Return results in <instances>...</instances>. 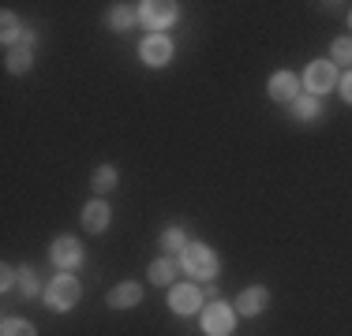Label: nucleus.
<instances>
[{
  "label": "nucleus",
  "instance_id": "nucleus-5",
  "mask_svg": "<svg viewBox=\"0 0 352 336\" xmlns=\"http://www.w3.org/2000/svg\"><path fill=\"white\" fill-rule=\"evenodd\" d=\"M139 19L154 34H165V27H173L180 19V8L169 4V0H146V4H139Z\"/></svg>",
  "mask_w": 352,
  "mask_h": 336
},
{
  "label": "nucleus",
  "instance_id": "nucleus-23",
  "mask_svg": "<svg viewBox=\"0 0 352 336\" xmlns=\"http://www.w3.org/2000/svg\"><path fill=\"white\" fill-rule=\"evenodd\" d=\"M15 284H19V269L4 265V269H0V291H12Z\"/></svg>",
  "mask_w": 352,
  "mask_h": 336
},
{
  "label": "nucleus",
  "instance_id": "nucleus-10",
  "mask_svg": "<svg viewBox=\"0 0 352 336\" xmlns=\"http://www.w3.org/2000/svg\"><path fill=\"white\" fill-rule=\"evenodd\" d=\"M266 94L278 101V105H292L300 97V79L292 71H274L270 82H266Z\"/></svg>",
  "mask_w": 352,
  "mask_h": 336
},
{
  "label": "nucleus",
  "instance_id": "nucleus-6",
  "mask_svg": "<svg viewBox=\"0 0 352 336\" xmlns=\"http://www.w3.org/2000/svg\"><path fill=\"white\" fill-rule=\"evenodd\" d=\"M169 310L176 317H191L203 310V291L195 284H173L169 288Z\"/></svg>",
  "mask_w": 352,
  "mask_h": 336
},
{
  "label": "nucleus",
  "instance_id": "nucleus-7",
  "mask_svg": "<svg viewBox=\"0 0 352 336\" xmlns=\"http://www.w3.org/2000/svg\"><path fill=\"white\" fill-rule=\"evenodd\" d=\"M49 258H53V265L60 269V273H72L75 265H82V243L75 239V235H60V239H53V247H49Z\"/></svg>",
  "mask_w": 352,
  "mask_h": 336
},
{
  "label": "nucleus",
  "instance_id": "nucleus-2",
  "mask_svg": "<svg viewBox=\"0 0 352 336\" xmlns=\"http://www.w3.org/2000/svg\"><path fill=\"white\" fill-rule=\"evenodd\" d=\"M79 296H82V288L72 273H60L45 284V307L56 310V314H68L75 302H79Z\"/></svg>",
  "mask_w": 352,
  "mask_h": 336
},
{
  "label": "nucleus",
  "instance_id": "nucleus-8",
  "mask_svg": "<svg viewBox=\"0 0 352 336\" xmlns=\"http://www.w3.org/2000/svg\"><path fill=\"white\" fill-rule=\"evenodd\" d=\"M139 60L146 67H165L173 60V38H165V34H150V38H142Z\"/></svg>",
  "mask_w": 352,
  "mask_h": 336
},
{
  "label": "nucleus",
  "instance_id": "nucleus-14",
  "mask_svg": "<svg viewBox=\"0 0 352 336\" xmlns=\"http://www.w3.org/2000/svg\"><path fill=\"white\" fill-rule=\"evenodd\" d=\"M135 23H139V8H135V4H113V8L105 12V27H109V30L128 34Z\"/></svg>",
  "mask_w": 352,
  "mask_h": 336
},
{
  "label": "nucleus",
  "instance_id": "nucleus-18",
  "mask_svg": "<svg viewBox=\"0 0 352 336\" xmlns=\"http://www.w3.org/2000/svg\"><path fill=\"white\" fill-rule=\"evenodd\" d=\"M116 183H120V172L113 165H102L90 180V187H94V195H109V191H116Z\"/></svg>",
  "mask_w": 352,
  "mask_h": 336
},
{
  "label": "nucleus",
  "instance_id": "nucleus-20",
  "mask_svg": "<svg viewBox=\"0 0 352 336\" xmlns=\"http://www.w3.org/2000/svg\"><path fill=\"white\" fill-rule=\"evenodd\" d=\"M330 60H333V67H349L352 71V38H333Z\"/></svg>",
  "mask_w": 352,
  "mask_h": 336
},
{
  "label": "nucleus",
  "instance_id": "nucleus-21",
  "mask_svg": "<svg viewBox=\"0 0 352 336\" xmlns=\"http://www.w3.org/2000/svg\"><path fill=\"white\" fill-rule=\"evenodd\" d=\"M0 336H38V329L27 317H4L0 322Z\"/></svg>",
  "mask_w": 352,
  "mask_h": 336
},
{
  "label": "nucleus",
  "instance_id": "nucleus-17",
  "mask_svg": "<svg viewBox=\"0 0 352 336\" xmlns=\"http://www.w3.org/2000/svg\"><path fill=\"white\" fill-rule=\"evenodd\" d=\"M157 247H162L169 258H173V254H184V247H188V232H184V228H176V224H173V228H165V232H162Z\"/></svg>",
  "mask_w": 352,
  "mask_h": 336
},
{
  "label": "nucleus",
  "instance_id": "nucleus-4",
  "mask_svg": "<svg viewBox=\"0 0 352 336\" xmlns=\"http://www.w3.org/2000/svg\"><path fill=\"white\" fill-rule=\"evenodd\" d=\"M338 82H341V75H338V67H333V60H311V64H307V71H304L307 94L322 97V94H330Z\"/></svg>",
  "mask_w": 352,
  "mask_h": 336
},
{
  "label": "nucleus",
  "instance_id": "nucleus-22",
  "mask_svg": "<svg viewBox=\"0 0 352 336\" xmlns=\"http://www.w3.org/2000/svg\"><path fill=\"white\" fill-rule=\"evenodd\" d=\"M19 288H23V296H27V299L45 296V291H41V284H38V273H34L30 265H23V269H19Z\"/></svg>",
  "mask_w": 352,
  "mask_h": 336
},
{
  "label": "nucleus",
  "instance_id": "nucleus-1",
  "mask_svg": "<svg viewBox=\"0 0 352 336\" xmlns=\"http://www.w3.org/2000/svg\"><path fill=\"white\" fill-rule=\"evenodd\" d=\"M217 265H221V262H217L214 247H206V243H188L184 254H180V269L188 276H195V280H203V284H214Z\"/></svg>",
  "mask_w": 352,
  "mask_h": 336
},
{
  "label": "nucleus",
  "instance_id": "nucleus-12",
  "mask_svg": "<svg viewBox=\"0 0 352 336\" xmlns=\"http://www.w3.org/2000/svg\"><path fill=\"white\" fill-rule=\"evenodd\" d=\"M105 302H109L113 310H131V307H139V302H142V284H135V280L116 284V288L105 296Z\"/></svg>",
  "mask_w": 352,
  "mask_h": 336
},
{
  "label": "nucleus",
  "instance_id": "nucleus-16",
  "mask_svg": "<svg viewBox=\"0 0 352 336\" xmlns=\"http://www.w3.org/2000/svg\"><path fill=\"white\" fill-rule=\"evenodd\" d=\"M146 276H150V284L154 288H173V276H176V262L169 254H162V258H154L146 269Z\"/></svg>",
  "mask_w": 352,
  "mask_h": 336
},
{
  "label": "nucleus",
  "instance_id": "nucleus-13",
  "mask_svg": "<svg viewBox=\"0 0 352 336\" xmlns=\"http://www.w3.org/2000/svg\"><path fill=\"white\" fill-rule=\"evenodd\" d=\"M4 64L12 75H27L30 67H34V45H27V41H19V45L4 49Z\"/></svg>",
  "mask_w": 352,
  "mask_h": 336
},
{
  "label": "nucleus",
  "instance_id": "nucleus-25",
  "mask_svg": "<svg viewBox=\"0 0 352 336\" xmlns=\"http://www.w3.org/2000/svg\"><path fill=\"white\" fill-rule=\"evenodd\" d=\"M349 27H352V12H349Z\"/></svg>",
  "mask_w": 352,
  "mask_h": 336
},
{
  "label": "nucleus",
  "instance_id": "nucleus-19",
  "mask_svg": "<svg viewBox=\"0 0 352 336\" xmlns=\"http://www.w3.org/2000/svg\"><path fill=\"white\" fill-rule=\"evenodd\" d=\"M23 30H27V27H19V19H15V12H4V15H0V34H4V49L19 45Z\"/></svg>",
  "mask_w": 352,
  "mask_h": 336
},
{
  "label": "nucleus",
  "instance_id": "nucleus-3",
  "mask_svg": "<svg viewBox=\"0 0 352 336\" xmlns=\"http://www.w3.org/2000/svg\"><path fill=\"white\" fill-rule=\"evenodd\" d=\"M236 322H240L236 307H229V302H221V299H214L210 307H203V333L206 336H232Z\"/></svg>",
  "mask_w": 352,
  "mask_h": 336
},
{
  "label": "nucleus",
  "instance_id": "nucleus-15",
  "mask_svg": "<svg viewBox=\"0 0 352 336\" xmlns=\"http://www.w3.org/2000/svg\"><path fill=\"white\" fill-rule=\"evenodd\" d=\"M289 112H292V120L311 123V120H318V116H322V97H315V94H300V97L289 105Z\"/></svg>",
  "mask_w": 352,
  "mask_h": 336
},
{
  "label": "nucleus",
  "instance_id": "nucleus-9",
  "mask_svg": "<svg viewBox=\"0 0 352 336\" xmlns=\"http://www.w3.org/2000/svg\"><path fill=\"white\" fill-rule=\"evenodd\" d=\"M232 307H236L240 317H258L266 307H270V291H266L263 284H251V288H244V291L236 296V302H232Z\"/></svg>",
  "mask_w": 352,
  "mask_h": 336
},
{
  "label": "nucleus",
  "instance_id": "nucleus-24",
  "mask_svg": "<svg viewBox=\"0 0 352 336\" xmlns=\"http://www.w3.org/2000/svg\"><path fill=\"white\" fill-rule=\"evenodd\" d=\"M338 86H341V97H345V105H352V71L341 75V82H338Z\"/></svg>",
  "mask_w": 352,
  "mask_h": 336
},
{
  "label": "nucleus",
  "instance_id": "nucleus-11",
  "mask_svg": "<svg viewBox=\"0 0 352 336\" xmlns=\"http://www.w3.org/2000/svg\"><path fill=\"white\" fill-rule=\"evenodd\" d=\"M82 228H87L90 235H102L109 224H113V209L105 206L102 198H94V202H87V206H82Z\"/></svg>",
  "mask_w": 352,
  "mask_h": 336
}]
</instances>
